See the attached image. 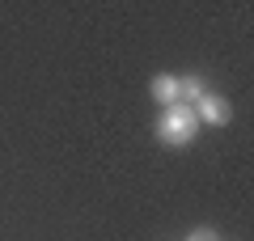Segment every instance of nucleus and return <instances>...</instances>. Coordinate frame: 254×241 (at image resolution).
<instances>
[{
	"label": "nucleus",
	"instance_id": "obj_1",
	"mask_svg": "<svg viewBox=\"0 0 254 241\" xmlns=\"http://www.w3.org/2000/svg\"><path fill=\"white\" fill-rule=\"evenodd\" d=\"M199 131L203 127H199V119H195V106H182V102L161 106V115H157V123H153L157 144H165V148H190Z\"/></svg>",
	"mask_w": 254,
	"mask_h": 241
},
{
	"label": "nucleus",
	"instance_id": "obj_2",
	"mask_svg": "<svg viewBox=\"0 0 254 241\" xmlns=\"http://www.w3.org/2000/svg\"><path fill=\"white\" fill-rule=\"evenodd\" d=\"M195 119H199V127H229V119H233V102L225 98V93H203L199 102H195Z\"/></svg>",
	"mask_w": 254,
	"mask_h": 241
},
{
	"label": "nucleus",
	"instance_id": "obj_3",
	"mask_svg": "<svg viewBox=\"0 0 254 241\" xmlns=\"http://www.w3.org/2000/svg\"><path fill=\"white\" fill-rule=\"evenodd\" d=\"M148 93H153V102H161V106H174V102H178V76H174V72H157V76L148 80Z\"/></svg>",
	"mask_w": 254,
	"mask_h": 241
},
{
	"label": "nucleus",
	"instance_id": "obj_4",
	"mask_svg": "<svg viewBox=\"0 0 254 241\" xmlns=\"http://www.w3.org/2000/svg\"><path fill=\"white\" fill-rule=\"evenodd\" d=\"M203 93H208V85H203L199 72H182V76H178V102H182V106H195Z\"/></svg>",
	"mask_w": 254,
	"mask_h": 241
},
{
	"label": "nucleus",
	"instance_id": "obj_5",
	"mask_svg": "<svg viewBox=\"0 0 254 241\" xmlns=\"http://www.w3.org/2000/svg\"><path fill=\"white\" fill-rule=\"evenodd\" d=\"M187 241H220V233L208 229V224H199V229H190V233H187Z\"/></svg>",
	"mask_w": 254,
	"mask_h": 241
}]
</instances>
